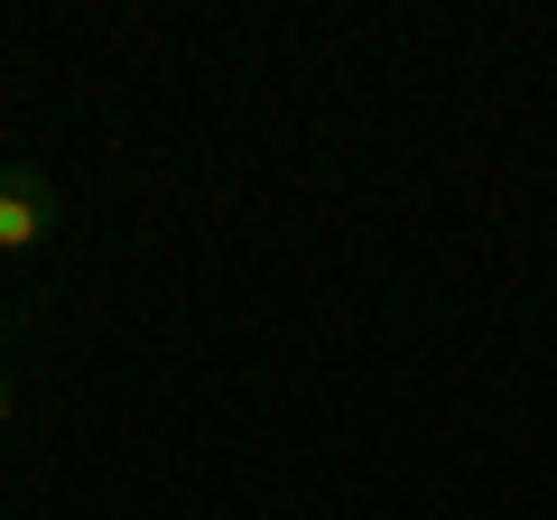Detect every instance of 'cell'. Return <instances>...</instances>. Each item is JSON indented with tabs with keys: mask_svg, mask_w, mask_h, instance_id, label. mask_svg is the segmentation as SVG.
Instances as JSON below:
<instances>
[{
	"mask_svg": "<svg viewBox=\"0 0 557 520\" xmlns=\"http://www.w3.org/2000/svg\"><path fill=\"white\" fill-rule=\"evenodd\" d=\"M0 428H10V381H0Z\"/></svg>",
	"mask_w": 557,
	"mask_h": 520,
	"instance_id": "2",
	"label": "cell"
},
{
	"mask_svg": "<svg viewBox=\"0 0 557 520\" xmlns=\"http://www.w3.org/2000/svg\"><path fill=\"white\" fill-rule=\"evenodd\" d=\"M57 214H65V196H57V177H47L38 159H10V168H0V260L38 251V242L57 233Z\"/></svg>",
	"mask_w": 557,
	"mask_h": 520,
	"instance_id": "1",
	"label": "cell"
}]
</instances>
